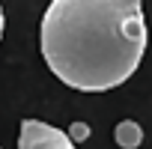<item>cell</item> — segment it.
Segmentation results:
<instances>
[{"label":"cell","mask_w":152,"mask_h":149,"mask_svg":"<svg viewBox=\"0 0 152 149\" xmlns=\"http://www.w3.org/2000/svg\"><path fill=\"white\" fill-rule=\"evenodd\" d=\"M69 137H72V140H87V137H90V125H87V122H75L72 131H69Z\"/></svg>","instance_id":"cell-4"},{"label":"cell","mask_w":152,"mask_h":149,"mask_svg":"<svg viewBox=\"0 0 152 149\" xmlns=\"http://www.w3.org/2000/svg\"><path fill=\"white\" fill-rule=\"evenodd\" d=\"M18 149H75V140L42 119H24L18 134Z\"/></svg>","instance_id":"cell-2"},{"label":"cell","mask_w":152,"mask_h":149,"mask_svg":"<svg viewBox=\"0 0 152 149\" xmlns=\"http://www.w3.org/2000/svg\"><path fill=\"white\" fill-rule=\"evenodd\" d=\"M146 51L143 0H51L42 57L57 78L84 93L125 84Z\"/></svg>","instance_id":"cell-1"},{"label":"cell","mask_w":152,"mask_h":149,"mask_svg":"<svg viewBox=\"0 0 152 149\" xmlns=\"http://www.w3.org/2000/svg\"><path fill=\"white\" fill-rule=\"evenodd\" d=\"M113 137H116L119 149H137V146L143 143V128H140L134 119H122V122L116 125Z\"/></svg>","instance_id":"cell-3"},{"label":"cell","mask_w":152,"mask_h":149,"mask_svg":"<svg viewBox=\"0 0 152 149\" xmlns=\"http://www.w3.org/2000/svg\"><path fill=\"white\" fill-rule=\"evenodd\" d=\"M0 36H3V9H0Z\"/></svg>","instance_id":"cell-5"}]
</instances>
